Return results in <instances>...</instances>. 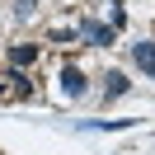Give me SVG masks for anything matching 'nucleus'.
Returning <instances> with one entry per match:
<instances>
[{
    "mask_svg": "<svg viewBox=\"0 0 155 155\" xmlns=\"http://www.w3.org/2000/svg\"><path fill=\"white\" fill-rule=\"evenodd\" d=\"M122 24H127V10H122V5H117V0H108V28H122Z\"/></svg>",
    "mask_w": 155,
    "mask_h": 155,
    "instance_id": "obj_7",
    "label": "nucleus"
},
{
    "mask_svg": "<svg viewBox=\"0 0 155 155\" xmlns=\"http://www.w3.org/2000/svg\"><path fill=\"white\" fill-rule=\"evenodd\" d=\"M132 61L146 75H155V42H132Z\"/></svg>",
    "mask_w": 155,
    "mask_h": 155,
    "instance_id": "obj_5",
    "label": "nucleus"
},
{
    "mask_svg": "<svg viewBox=\"0 0 155 155\" xmlns=\"http://www.w3.org/2000/svg\"><path fill=\"white\" fill-rule=\"evenodd\" d=\"M61 94H66V99H80V94H85V75H80V66H61Z\"/></svg>",
    "mask_w": 155,
    "mask_h": 155,
    "instance_id": "obj_2",
    "label": "nucleus"
},
{
    "mask_svg": "<svg viewBox=\"0 0 155 155\" xmlns=\"http://www.w3.org/2000/svg\"><path fill=\"white\" fill-rule=\"evenodd\" d=\"M127 89H132V80H127L122 71H108L104 75V99H122Z\"/></svg>",
    "mask_w": 155,
    "mask_h": 155,
    "instance_id": "obj_4",
    "label": "nucleus"
},
{
    "mask_svg": "<svg viewBox=\"0 0 155 155\" xmlns=\"http://www.w3.org/2000/svg\"><path fill=\"white\" fill-rule=\"evenodd\" d=\"M80 38H89V47H108L113 42V28L99 19H80Z\"/></svg>",
    "mask_w": 155,
    "mask_h": 155,
    "instance_id": "obj_1",
    "label": "nucleus"
},
{
    "mask_svg": "<svg viewBox=\"0 0 155 155\" xmlns=\"http://www.w3.org/2000/svg\"><path fill=\"white\" fill-rule=\"evenodd\" d=\"M33 61H38V42H14V47H10V66L14 71L33 66Z\"/></svg>",
    "mask_w": 155,
    "mask_h": 155,
    "instance_id": "obj_3",
    "label": "nucleus"
},
{
    "mask_svg": "<svg viewBox=\"0 0 155 155\" xmlns=\"http://www.w3.org/2000/svg\"><path fill=\"white\" fill-rule=\"evenodd\" d=\"M33 5H38V0H19V14H28V10H33Z\"/></svg>",
    "mask_w": 155,
    "mask_h": 155,
    "instance_id": "obj_8",
    "label": "nucleus"
},
{
    "mask_svg": "<svg viewBox=\"0 0 155 155\" xmlns=\"http://www.w3.org/2000/svg\"><path fill=\"white\" fill-rule=\"evenodd\" d=\"M136 117H94V122H80V132H113V127H132Z\"/></svg>",
    "mask_w": 155,
    "mask_h": 155,
    "instance_id": "obj_6",
    "label": "nucleus"
}]
</instances>
